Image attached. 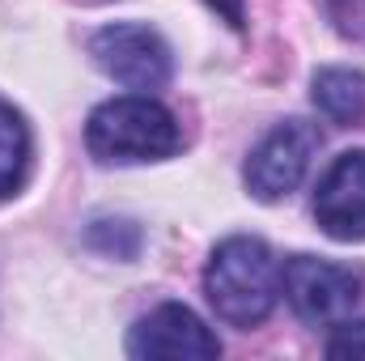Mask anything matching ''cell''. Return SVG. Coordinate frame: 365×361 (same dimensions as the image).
Instances as JSON below:
<instances>
[{
    "label": "cell",
    "instance_id": "1",
    "mask_svg": "<svg viewBox=\"0 0 365 361\" xmlns=\"http://www.w3.org/2000/svg\"><path fill=\"white\" fill-rule=\"evenodd\" d=\"M204 293L221 323L251 332L276 310L280 298V264L264 238L234 234L217 243L204 268Z\"/></svg>",
    "mask_w": 365,
    "mask_h": 361
},
{
    "label": "cell",
    "instance_id": "2",
    "mask_svg": "<svg viewBox=\"0 0 365 361\" xmlns=\"http://www.w3.org/2000/svg\"><path fill=\"white\" fill-rule=\"evenodd\" d=\"M182 145L175 115L149 93H123L102 102L86 123V149L102 166L162 162Z\"/></svg>",
    "mask_w": 365,
    "mask_h": 361
},
{
    "label": "cell",
    "instance_id": "3",
    "mask_svg": "<svg viewBox=\"0 0 365 361\" xmlns=\"http://www.w3.org/2000/svg\"><path fill=\"white\" fill-rule=\"evenodd\" d=\"M93 64L123 90H162L175 73V56L166 47V39L145 26V21H115L102 26L90 39Z\"/></svg>",
    "mask_w": 365,
    "mask_h": 361
},
{
    "label": "cell",
    "instance_id": "4",
    "mask_svg": "<svg viewBox=\"0 0 365 361\" xmlns=\"http://www.w3.org/2000/svg\"><path fill=\"white\" fill-rule=\"evenodd\" d=\"M280 289H284L293 315L310 327H336V323L353 319V310L361 302V280L353 272L331 260H314V255H293L280 268Z\"/></svg>",
    "mask_w": 365,
    "mask_h": 361
},
{
    "label": "cell",
    "instance_id": "5",
    "mask_svg": "<svg viewBox=\"0 0 365 361\" xmlns=\"http://www.w3.org/2000/svg\"><path fill=\"white\" fill-rule=\"evenodd\" d=\"M319 149H323V132L314 123H306V119L276 123L247 158V171H242L247 191L255 200H264V204L284 200L289 191H297V183L306 179V171H310Z\"/></svg>",
    "mask_w": 365,
    "mask_h": 361
},
{
    "label": "cell",
    "instance_id": "6",
    "mask_svg": "<svg viewBox=\"0 0 365 361\" xmlns=\"http://www.w3.org/2000/svg\"><path fill=\"white\" fill-rule=\"evenodd\" d=\"M128 357L140 361H212L221 357V340L204 327V319L182 306L162 302L158 310L140 315L136 327L128 332Z\"/></svg>",
    "mask_w": 365,
    "mask_h": 361
},
{
    "label": "cell",
    "instance_id": "7",
    "mask_svg": "<svg viewBox=\"0 0 365 361\" xmlns=\"http://www.w3.org/2000/svg\"><path fill=\"white\" fill-rule=\"evenodd\" d=\"M314 221L336 243L365 238V149L340 153L314 191Z\"/></svg>",
    "mask_w": 365,
    "mask_h": 361
},
{
    "label": "cell",
    "instance_id": "8",
    "mask_svg": "<svg viewBox=\"0 0 365 361\" xmlns=\"http://www.w3.org/2000/svg\"><path fill=\"white\" fill-rule=\"evenodd\" d=\"M310 98L340 128H353L365 119V77L353 68H319L310 81Z\"/></svg>",
    "mask_w": 365,
    "mask_h": 361
},
{
    "label": "cell",
    "instance_id": "9",
    "mask_svg": "<svg viewBox=\"0 0 365 361\" xmlns=\"http://www.w3.org/2000/svg\"><path fill=\"white\" fill-rule=\"evenodd\" d=\"M30 175V123L0 102V200L17 195Z\"/></svg>",
    "mask_w": 365,
    "mask_h": 361
},
{
    "label": "cell",
    "instance_id": "10",
    "mask_svg": "<svg viewBox=\"0 0 365 361\" xmlns=\"http://www.w3.org/2000/svg\"><path fill=\"white\" fill-rule=\"evenodd\" d=\"M319 4L344 39L365 43V0H319Z\"/></svg>",
    "mask_w": 365,
    "mask_h": 361
},
{
    "label": "cell",
    "instance_id": "11",
    "mask_svg": "<svg viewBox=\"0 0 365 361\" xmlns=\"http://www.w3.org/2000/svg\"><path fill=\"white\" fill-rule=\"evenodd\" d=\"M327 357L349 361V357H365V319H344L336 323L331 340H327Z\"/></svg>",
    "mask_w": 365,
    "mask_h": 361
},
{
    "label": "cell",
    "instance_id": "12",
    "mask_svg": "<svg viewBox=\"0 0 365 361\" xmlns=\"http://www.w3.org/2000/svg\"><path fill=\"white\" fill-rule=\"evenodd\" d=\"M221 21H230L234 30H242L247 26V0H204Z\"/></svg>",
    "mask_w": 365,
    "mask_h": 361
}]
</instances>
